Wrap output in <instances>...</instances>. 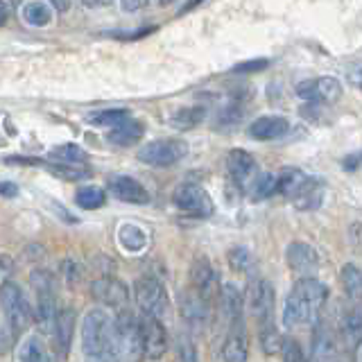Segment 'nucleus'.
Wrapping results in <instances>:
<instances>
[{"mask_svg":"<svg viewBox=\"0 0 362 362\" xmlns=\"http://www.w3.org/2000/svg\"><path fill=\"white\" fill-rule=\"evenodd\" d=\"M328 299V288L320 279H299L290 290L286 305H283V326L292 328L303 324H315Z\"/></svg>","mask_w":362,"mask_h":362,"instance_id":"f257e3e1","label":"nucleus"},{"mask_svg":"<svg viewBox=\"0 0 362 362\" xmlns=\"http://www.w3.org/2000/svg\"><path fill=\"white\" fill-rule=\"evenodd\" d=\"M247 301L249 310H252L254 320L258 322V337H260V349L263 354L272 356L281 349V335L276 328V313H274V301L276 294L272 283L265 279H252L247 286Z\"/></svg>","mask_w":362,"mask_h":362,"instance_id":"f03ea898","label":"nucleus"},{"mask_svg":"<svg viewBox=\"0 0 362 362\" xmlns=\"http://www.w3.org/2000/svg\"><path fill=\"white\" fill-rule=\"evenodd\" d=\"M82 351L90 360H113V317L105 310H88L82 320Z\"/></svg>","mask_w":362,"mask_h":362,"instance_id":"7ed1b4c3","label":"nucleus"},{"mask_svg":"<svg viewBox=\"0 0 362 362\" xmlns=\"http://www.w3.org/2000/svg\"><path fill=\"white\" fill-rule=\"evenodd\" d=\"M30 283L34 292H37V324L41 326L43 333H52L54 331V322H57V297H54V279L50 272L37 269L32 272Z\"/></svg>","mask_w":362,"mask_h":362,"instance_id":"20e7f679","label":"nucleus"},{"mask_svg":"<svg viewBox=\"0 0 362 362\" xmlns=\"http://www.w3.org/2000/svg\"><path fill=\"white\" fill-rule=\"evenodd\" d=\"M0 305L5 310V320L11 328V335L18 337L25 333L32 324V310L16 283L7 281L0 286Z\"/></svg>","mask_w":362,"mask_h":362,"instance_id":"39448f33","label":"nucleus"},{"mask_svg":"<svg viewBox=\"0 0 362 362\" xmlns=\"http://www.w3.org/2000/svg\"><path fill=\"white\" fill-rule=\"evenodd\" d=\"M113 351L116 358L141 354V326L127 308H120L113 317Z\"/></svg>","mask_w":362,"mask_h":362,"instance_id":"423d86ee","label":"nucleus"},{"mask_svg":"<svg viewBox=\"0 0 362 362\" xmlns=\"http://www.w3.org/2000/svg\"><path fill=\"white\" fill-rule=\"evenodd\" d=\"M134 299L139 303L143 315H152V317H158V320H161L170 308V299H168L163 283L154 276H143L136 281Z\"/></svg>","mask_w":362,"mask_h":362,"instance_id":"0eeeda50","label":"nucleus"},{"mask_svg":"<svg viewBox=\"0 0 362 362\" xmlns=\"http://www.w3.org/2000/svg\"><path fill=\"white\" fill-rule=\"evenodd\" d=\"M188 152V145L184 141H177V139H161V141H152L143 145L139 150V158L147 165H154V168H168V165H175L179 163L181 158L186 156Z\"/></svg>","mask_w":362,"mask_h":362,"instance_id":"6e6552de","label":"nucleus"},{"mask_svg":"<svg viewBox=\"0 0 362 362\" xmlns=\"http://www.w3.org/2000/svg\"><path fill=\"white\" fill-rule=\"evenodd\" d=\"M173 202L181 213L192 215V218H209L215 211L211 195L197 184H181L175 190Z\"/></svg>","mask_w":362,"mask_h":362,"instance_id":"1a4fd4ad","label":"nucleus"},{"mask_svg":"<svg viewBox=\"0 0 362 362\" xmlns=\"http://www.w3.org/2000/svg\"><path fill=\"white\" fill-rule=\"evenodd\" d=\"M141 326V354L145 358H161L168 349V333L158 317L143 315L139 320Z\"/></svg>","mask_w":362,"mask_h":362,"instance_id":"9d476101","label":"nucleus"},{"mask_svg":"<svg viewBox=\"0 0 362 362\" xmlns=\"http://www.w3.org/2000/svg\"><path fill=\"white\" fill-rule=\"evenodd\" d=\"M294 90L301 100H308L313 105H328L342 95V84L335 77H313L299 82Z\"/></svg>","mask_w":362,"mask_h":362,"instance_id":"9b49d317","label":"nucleus"},{"mask_svg":"<svg viewBox=\"0 0 362 362\" xmlns=\"http://www.w3.org/2000/svg\"><path fill=\"white\" fill-rule=\"evenodd\" d=\"M190 286L192 292H197L202 299H206L209 303L220 297V276L206 258H197L190 267Z\"/></svg>","mask_w":362,"mask_h":362,"instance_id":"f8f14e48","label":"nucleus"},{"mask_svg":"<svg viewBox=\"0 0 362 362\" xmlns=\"http://www.w3.org/2000/svg\"><path fill=\"white\" fill-rule=\"evenodd\" d=\"M90 292H93V297L102 305H107V308H113V310L124 308L127 301H129L127 286H124L120 279H113V276H102V279L93 281Z\"/></svg>","mask_w":362,"mask_h":362,"instance_id":"ddd939ff","label":"nucleus"},{"mask_svg":"<svg viewBox=\"0 0 362 362\" xmlns=\"http://www.w3.org/2000/svg\"><path fill=\"white\" fill-rule=\"evenodd\" d=\"M249 358V339L243 320L229 322V333H226L222 346V360L226 362H245Z\"/></svg>","mask_w":362,"mask_h":362,"instance_id":"4468645a","label":"nucleus"},{"mask_svg":"<svg viewBox=\"0 0 362 362\" xmlns=\"http://www.w3.org/2000/svg\"><path fill=\"white\" fill-rule=\"evenodd\" d=\"M109 190L113 197L124 204H147L150 202V192H147V188L141 184V181L124 177V175L113 177L109 181Z\"/></svg>","mask_w":362,"mask_h":362,"instance_id":"2eb2a0df","label":"nucleus"},{"mask_svg":"<svg viewBox=\"0 0 362 362\" xmlns=\"http://www.w3.org/2000/svg\"><path fill=\"white\" fill-rule=\"evenodd\" d=\"M226 173L238 188H245L256 173V158L249 152L233 150L226 156Z\"/></svg>","mask_w":362,"mask_h":362,"instance_id":"dca6fc26","label":"nucleus"},{"mask_svg":"<svg viewBox=\"0 0 362 362\" xmlns=\"http://www.w3.org/2000/svg\"><path fill=\"white\" fill-rule=\"evenodd\" d=\"M286 260L292 272L297 274H308L320 265V252L308 243H292L286 252Z\"/></svg>","mask_w":362,"mask_h":362,"instance_id":"f3484780","label":"nucleus"},{"mask_svg":"<svg viewBox=\"0 0 362 362\" xmlns=\"http://www.w3.org/2000/svg\"><path fill=\"white\" fill-rule=\"evenodd\" d=\"M290 129L288 118L283 116H263L249 124V136L256 141H276L281 136H286Z\"/></svg>","mask_w":362,"mask_h":362,"instance_id":"a211bd4d","label":"nucleus"},{"mask_svg":"<svg viewBox=\"0 0 362 362\" xmlns=\"http://www.w3.org/2000/svg\"><path fill=\"white\" fill-rule=\"evenodd\" d=\"M143 122L139 120H122L118 124H113L111 132L107 134V141L113 143V145H120V147H127V145H134V143H139L143 139Z\"/></svg>","mask_w":362,"mask_h":362,"instance_id":"6ab92c4d","label":"nucleus"},{"mask_svg":"<svg viewBox=\"0 0 362 362\" xmlns=\"http://www.w3.org/2000/svg\"><path fill=\"white\" fill-rule=\"evenodd\" d=\"M220 305H222V313L229 322L235 320H243V313H245V297L243 292L238 290V286L233 283H226V286L220 288Z\"/></svg>","mask_w":362,"mask_h":362,"instance_id":"aec40b11","label":"nucleus"},{"mask_svg":"<svg viewBox=\"0 0 362 362\" xmlns=\"http://www.w3.org/2000/svg\"><path fill=\"white\" fill-rule=\"evenodd\" d=\"M292 199L303 211H310V209L322 206V199H324V186H322V181L305 177L303 186L299 188V192Z\"/></svg>","mask_w":362,"mask_h":362,"instance_id":"412c9836","label":"nucleus"},{"mask_svg":"<svg viewBox=\"0 0 362 362\" xmlns=\"http://www.w3.org/2000/svg\"><path fill=\"white\" fill-rule=\"evenodd\" d=\"M54 339L59 344L62 351H68L73 344V335H75V313L73 308H64L57 313V322H54Z\"/></svg>","mask_w":362,"mask_h":362,"instance_id":"4be33fe9","label":"nucleus"},{"mask_svg":"<svg viewBox=\"0 0 362 362\" xmlns=\"http://www.w3.org/2000/svg\"><path fill=\"white\" fill-rule=\"evenodd\" d=\"M181 313H184L188 324L199 326L209 320V301L202 299L197 292H190L188 297H184V301H181Z\"/></svg>","mask_w":362,"mask_h":362,"instance_id":"5701e85b","label":"nucleus"},{"mask_svg":"<svg viewBox=\"0 0 362 362\" xmlns=\"http://www.w3.org/2000/svg\"><path fill=\"white\" fill-rule=\"evenodd\" d=\"M23 21L28 23V25H34V28H45L48 23L52 21L54 11L48 3H43V0H34V3H28L21 11Z\"/></svg>","mask_w":362,"mask_h":362,"instance_id":"b1692460","label":"nucleus"},{"mask_svg":"<svg viewBox=\"0 0 362 362\" xmlns=\"http://www.w3.org/2000/svg\"><path fill=\"white\" fill-rule=\"evenodd\" d=\"M118 240H120L122 249H127L132 254H139L147 245V233L136 224H122L118 229Z\"/></svg>","mask_w":362,"mask_h":362,"instance_id":"393cba45","label":"nucleus"},{"mask_svg":"<svg viewBox=\"0 0 362 362\" xmlns=\"http://www.w3.org/2000/svg\"><path fill=\"white\" fill-rule=\"evenodd\" d=\"M342 339L349 351H358L362 344V315L351 313L342 322Z\"/></svg>","mask_w":362,"mask_h":362,"instance_id":"a878e982","label":"nucleus"},{"mask_svg":"<svg viewBox=\"0 0 362 362\" xmlns=\"http://www.w3.org/2000/svg\"><path fill=\"white\" fill-rule=\"evenodd\" d=\"M339 281H342V288L346 292L349 299H362V269L356 267L354 263H346L339 272Z\"/></svg>","mask_w":362,"mask_h":362,"instance_id":"bb28decb","label":"nucleus"},{"mask_svg":"<svg viewBox=\"0 0 362 362\" xmlns=\"http://www.w3.org/2000/svg\"><path fill=\"white\" fill-rule=\"evenodd\" d=\"M303 181H305V175L301 170L288 168L276 177V192H281V195H286V197H294L299 192V188L303 186Z\"/></svg>","mask_w":362,"mask_h":362,"instance_id":"cd10ccee","label":"nucleus"},{"mask_svg":"<svg viewBox=\"0 0 362 362\" xmlns=\"http://www.w3.org/2000/svg\"><path fill=\"white\" fill-rule=\"evenodd\" d=\"M75 202H77V206H79V209H84V211H95V209H102V206H105L107 195H105V190H102V188H95V186H82V188H77V192H75Z\"/></svg>","mask_w":362,"mask_h":362,"instance_id":"c85d7f7f","label":"nucleus"},{"mask_svg":"<svg viewBox=\"0 0 362 362\" xmlns=\"http://www.w3.org/2000/svg\"><path fill=\"white\" fill-rule=\"evenodd\" d=\"M206 111L202 107H186V109H177L173 116H170V124L177 129H192L204 120Z\"/></svg>","mask_w":362,"mask_h":362,"instance_id":"c756f323","label":"nucleus"},{"mask_svg":"<svg viewBox=\"0 0 362 362\" xmlns=\"http://www.w3.org/2000/svg\"><path fill=\"white\" fill-rule=\"evenodd\" d=\"M229 265L233 272H238V274H249L254 276L256 272V260L252 256V252H249L247 247H233L229 252Z\"/></svg>","mask_w":362,"mask_h":362,"instance_id":"7c9ffc66","label":"nucleus"},{"mask_svg":"<svg viewBox=\"0 0 362 362\" xmlns=\"http://www.w3.org/2000/svg\"><path fill=\"white\" fill-rule=\"evenodd\" d=\"M50 158L62 161V163H84V161H88V154L77 143H64V145L54 147L50 152Z\"/></svg>","mask_w":362,"mask_h":362,"instance_id":"2f4dec72","label":"nucleus"},{"mask_svg":"<svg viewBox=\"0 0 362 362\" xmlns=\"http://www.w3.org/2000/svg\"><path fill=\"white\" fill-rule=\"evenodd\" d=\"M331 356H333V337L328 333V328L320 324L313 333V358H331Z\"/></svg>","mask_w":362,"mask_h":362,"instance_id":"473e14b6","label":"nucleus"},{"mask_svg":"<svg viewBox=\"0 0 362 362\" xmlns=\"http://www.w3.org/2000/svg\"><path fill=\"white\" fill-rule=\"evenodd\" d=\"M45 358H48V354H45V346L37 335L28 337L18 349V360L23 362H41Z\"/></svg>","mask_w":362,"mask_h":362,"instance_id":"72a5a7b5","label":"nucleus"},{"mask_svg":"<svg viewBox=\"0 0 362 362\" xmlns=\"http://www.w3.org/2000/svg\"><path fill=\"white\" fill-rule=\"evenodd\" d=\"M48 170L52 175H57V177H62V179H66V181H82V179H88L90 177V173L86 168H82V165H73V163H48Z\"/></svg>","mask_w":362,"mask_h":362,"instance_id":"f704fd0d","label":"nucleus"},{"mask_svg":"<svg viewBox=\"0 0 362 362\" xmlns=\"http://www.w3.org/2000/svg\"><path fill=\"white\" fill-rule=\"evenodd\" d=\"M129 118V113L127 109H105V111H95V113H90L88 116V122H93V124H100V127H113V124H118L122 120H127Z\"/></svg>","mask_w":362,"mask_h":362,"instance_id":"c9c22d12","label":"nucleus"},{"mask_svg":"<svg viewBox=\"0 0 362 362\" xmlns=\"http://www.w3.org/2000/svg\"><path fill=\"white\" fill-rule=\"evenodd\" d=\"M272 195H276V175L265 173V175L256 177V181L252 184V197L256 202H260V199L272 197Z\"/></svg>","mask_w":362,"mask_h":362,"instance_id":"e433bc0d","label":"nucleus"},{"mask_svg":"<svg viewBox=\"0 0 362 362\" xmlns=\"http://www.w3.org/2000/svg\"><path fill=\"white\" fill-rule=\"evenodd\" d=\"M281 354H283V358L286 360H301L303 356H301V346L294 342V339H283L281 342Z\"/></svg>","mask_w":362,"mask_h":362,"instance_id":"4c0bfd02","label":"nucleus"},{"mask_svg":"<svg viewBox=\"0 0 362 362\" xmlns=\"http://www.w3.org/2000/svg\"><path fill=\"white\" fill-rule=\"evenodd\" d=\"M269 66L267 59H252V62H245V64H238L233 71L235 73H258V71H265V68Z\"/></svg>","mask_w":362,"mask_h":362,"instance_id":"58836bf2","label":"nucleus"},{"mask_svg":"<svg viewBox=\"0 0 362 362\" xmlns=\"http://www.w3.org/2000/svg\"><path fill=\"white\" fill-rule=\"evenodd\" d=\"M64 267H66V281H68V286H75V283L79 281V276H82V269H79V265L73 263V260H66Z\"/></svg>","mask_w":362,"mask_h":362,"instance_id":"ea45409f","label":"nucleus"},{"mask_svg":"<svg viewBox=\"0 0 362 362\" xmlns=\"http://www.w3.org/2000/svg\"><path fill=\"white\" fill-rule=\"evenodd\" d=\"M150 0H120V7H122V11H139V9H143Z\"/></svg>","mask_w":362,"mask_h":362,"instance_id":"a19ab883","label":"nucleus"},{"mask_svg":"<svg viewBox=\"0 0 362 362\" xmlns=\"http://www.w3.org/2000/svg\"><path fill=\"white\" fill-rule=\"evenodd\" d=\"M0 195H3V197H16L18 195V186L11 184V181H0Z\"/></svg>","mask_w":362,"mask_h":362,"instance_id":"79ce46f5","label":"nucleus"},{"mask_svg":"<svg viewBox=\"0 0 362 362\" xmlns=\"http://www.w3.org/2000/svg\"><path fill=\"white\" fill-rule=\"evenodd\" d=\"M11 16V0H0V25H5Z\"/></svg>","mask_w":362,"mask_h":362,"instance_id":"37998d69","label":"nucleus"},{"mask_svg":"<svg viewBox=\"0 0 362 362\" xmlns=\"http://www.w3.org/2000/svg\"><path fill=\"white\" fill-rule=\"evenodd\" d=\"M77 3L82 5V7L95 9V7H107V5H111L113 0H77Z\"/></svg>","mask_w":362,"mask_h":362,"instance_id":"c03bdc74","label":"nucleus"},{"mask_svg":"<svg viewBox=\"0 0 362 362\" xmlns=\"http://www.w3.org/2000/svg\"><path fill=\"white\" fill-rule=\"evenodd\" d=\"M204 3V0H188V3L179 9V14H186V11H190V9H195V7H199Z\"/></svg>","mask_w":362,"mask_h":362,"instance_id":"a18cd8bd","label":"nucleus"},{"mask_svg":"<svg viewBox=\"0 0 362 362\" xmlns=\"http://www.w3.org/2000/svg\"><path fill=\"white\" fill-rule=\"evenodd\" d=\"M48 3H52L59 11H66L68 7H71V0H48Z\"/></svg>","mask_w":362,"mask_h":362,"instance_id":"49530a36","label":"nucleus"},{"mask_svg":"<svg viewBox=\"0 0 362 362\" xmlns=\"http://www.w3.org/2000/svg\"><path fill=\"white\" fill-rule=\"evenodd\" d=\"M354 82H356V84H358V86L362 88V71H360V73H358V75L354 77Z\"/></svg>","mask_w":362,"mask_h":362,"instance_id":"de8ad7c7","label":"nucleus"},{"mask_svg":"<svg viewBox=\"0 0 362 362\" xmlns=\"http://www.w3.org/2000/svg\"><path fill=\"white\" fill-rule=\"evenodd\" d=\"M11 3H21V0H11Z\"/></svg>","mask_w":362,"mask_h":362,"instance_id":"09e8293b","label":"nucleus"}]
</instances>
